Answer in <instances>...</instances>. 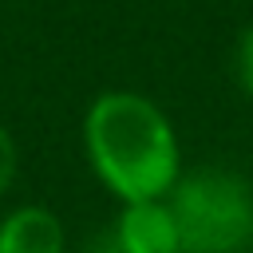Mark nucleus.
I'll list each match as a JSON object with an SVG mask.
<instances>
[{
    "label": "nucleus",
    "instance_id": "obj_1",
    "mask_svg": "<svg viewBox=\"0 0 253 253\" xmlns=\"http://www.w3.org/2000/svg\"><path fill=\"white\" fill-rule=\"evenodd\" d=\"M79 142L91 174L119 206L166 198L186 170L170 115L142 91H99L83 111Z\"/></svg>",
    "mask_w": 253,
    "mask_h": 253
},
{
    "label": "nucleus",
    "instance_id": "obj_2",
    "mask_svg": "<svg viewBox=\"0 0 253 253\" xmlns=\"http://www.w3.org/2000/svg\"><path fill=\"white\" fill-rule=\"evenodd\" d=\"M182 253H245L253 241V186L225 166H190L166 194Z\"/></svg>",
    "mask_w": 253,
    "mask_h": 253
},
{
    "label": "nucleus",
    "instance_id": "obj_3",
    "mask_svg": "<svg viewBox=\"0 0 253 253\" xmlns=\"http://www.w3.org/2000/svg\"><path fill=\"white\" fill-rule=\"evenodd\" d=\"M111 233L123 253H182V233L166 198L119 206Z\"/></svg>",
    "mask_w": 253,
    "mask_h": 253
},
{
    "label": "nucleus",
    "instance_id": "obj_4",
    "mask_svg": "<svg viewBox=\"0 0 253 253\" xmlns=\"http://www.w3.org/2000/svg\"><path fill=\"white\" fill-rule=\"evenodd\" d=\"M0 253H67V225L43 202L0 213Z\"/></svg>",
    "mask_w": 253,
    "mask_h": 253
},
{
    "label": "nucleus",
    "instance_id": "obj_5",
    "mask_svg": "<svg viewBox=\"0 0 253 253\" xmlns=\"http://www.w3.org/2000/svg\"><path fill=\"white\" fill-rule=\"evenodd\" d=\"M229 71H233V87L253 99V24H245L233 40V59H229Z\"/></svg>",
    "mask_w": 253,
    "mask_h": 253
},
{
    "label": "nucleus",
    "instance_id": "obj_6",
    "mask_svg": "<svg viewBox=\"0 0 253 253\" xmlns=\"http://www.w3.org/2000/svg\"><path fill=\"white\" fill-rule=\"evenodd\" d=\"M16 174H20V142H16V134L0 123V202H4L8 190L16 186Z\"/></svg>",
    "mask_w": 253,
    "mask_h": 253
},
{
    "label": "nucleus",
    "instance_id": "obj_7",
    "mask_svg": "<svg viewBox=\"0 0 253 253\" xmlns=\"http://www.w3.org/2000/svg\"><path fill=\"white\" fill-rule=\"evenodd\" d=\"M83 253H123V249H119L115 233H111V229H103V233H95V237L87 241V249H83Z\"/></svg>",
    "mask_w": 253,
    "mask_h": 253
}]
</instances>
